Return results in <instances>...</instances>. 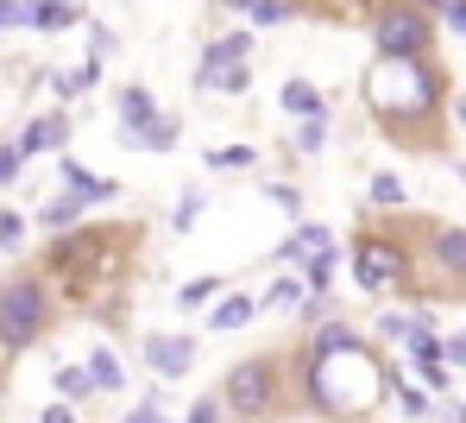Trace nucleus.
<instances>
[{"instance_id":"1","label":"nucleus","mask_w":466,"mask_h":423,"mask_svg":"<svg viewBox=\"0 0 466 423\" xmlns=\"http://www.w3.org/2000/svg\"><path fill=\"white\" fill-rule=\"evenodd\" d=\"M297 386L315 418H366L385 392L390 366L372 354V341H360V329H347L340 316H328L321 329H309L303 354H297Z\"/></svg>"},{"instance_id":"2","label":"nucleus","mask_w":466,"mask_h":423,"mask_svg":"<svg viewBox=\"0 0 466 423\" xmlns=\"http://www.w3.org/2000/svg\"><path fill=\"white\" fill-rule=\"evenodd\" d=\"M360 95H366L372 120L390 133V146H435L441 114H448V77L429 51H416V57H385L379 51Z\"/></svg>"},{"instance_id":"3","label":"nucleus","mask_w":466,"mask_h":423,"mask_svg":"<svg viewBox=\"0 0 466 423\" xmlns=\"http://www.w3.org/2000/svg\"><path fill=\"white\" fill-rule=\"evenodd\" d=\"M353 284L366 291V297H410V247L385 234V228H366L360 241H353Z\"/></svg>"},{"instance_id":"4","label":"nucleus","mask_w":466,"mask_h":423,"mask_svg":"<svg viewBox=\"0 0 466 423\" xmlns=\"http://www.w3.org/2000/svg\"><path fill=\"white\" fill-rule=\"evenodd\" d=\"M51 329V284L45 278H6L0 284V347L6 354H19V347H32V341Z\"/></svg>"},{"instance_id":"5","label":"nucleus","mask_w":466,"mask_h":423,"mask_svg":"<svg viewBox=\"0 0 466 423\" xmlns=\"http://www.w3.org/2000/svg\"><path fill=\"white\" fill-rule=\"evenodd\" d=\"M372 45H379L385 57L435 51V13L416 6V0H379V6H372Z\"/></svg>"},{"instance_id":"6","label":"nucleus","mask_w":466,"mask_h":423,"mask_svg":"<svg viewBox=\"0 0 466 423\" xmlns=\"http://www.w3.org/2000/svg\"><path fill=\"white\" fill-rule=\"evenodd\" d=\"M278 392H284V360H278V354L239 360L228 379H221L228 418H271V411H278Z\"/></svg>"},{"instance_id":"7","label":"nucleus","mask_w":466,"mask_h":423,"mask_svg":"<svg viewBox=\"0 0 466 423\" xmlns=\"http://www.w3.org/2000/svg\"><path fill=\"white\" fill-rule=\"evenodd\" d=\"M422 259L435 265V284H441V297H454L466 284V228H429V241H422Z\"/></svg>"},{"instance_id":"8","label":"nucleus","mask_w":466,"mask_h":423,"mask_svg":"<svg viewBox=\"0 0 466 423\" xmlns=\"http://www.w3.org/2000/svg\"><path fill=\"white\" fill-rule=\"evenodd\" d=\"M139 354H146V366H152L157 379H183V373H196V335H152Z\"/></svg>"},{"instance_id":"9","label":"nucleus","mask_w":466,"mask_h":423,"mask_svg":"<svg viewBox=\"0 0 466 423\" xmlns=\"http://www.w3.org/2000/svg\"><path fill=\"white\" fill-rule=\"evenodd\" d=\"M252 45H258V38H252L246 26H239V32H221V38H208V51L196 57V77H208V70H228V64H246V57H252Z\"/></svg>"},{"instance_id":"10","label":"nucleus","mask_w":466,"mask_h":423,"mask_svg":"<svg viewBox=\"0 0 466 423\" xmlns=\"http://www.w3.org/2000/svg\"><path fill=\"white\" fill-rule=\"evenodd\" d=\"M64 139H70V114H38V120L19 133V152H25V159H38V152H57Z\"/></svg>"},{"instance_id":"11","label":"nucleus","mask_w":466,"mask_h":423,"mask_svg":"<svg viewBox=\"0 0 466 423\" xmlns=\"http://www.w3.org/2000/svg\"><path fill=\"white\" fill-rule=\"evenodd\" d=\"M177 133H183V120L177 114H152L139 133H127L120 146H133V152H177Z\"/></svg>"},{"instance_id":"12","label":"nucleus","mask_w":466,"mask_h":423,"mask_svg":"<svg viewBox=\"0 0 466 423\" xmlns=\"http://www.w3.org/2000/svg\"><path fill=\"white\" fill-rule=\"evenodd\" d=\"M321 247H340V241H334V228H328V222H303V228L278 247V259H284V265H303V259L321 253Z\"/></svg>"},{"instance_id":"13","label":"nucleus","mask_w":466,"mask_h":423,"mask_svg":"<svg viewBox=\"0 0 466 423\" xmlns=\"http://www.w3.org/2000/svg\"><path fill=\"white\" fill-rule=\"evenodd\" d=\"M258 310H265L258 297H246V291H233V297H221V304L208 310V329H215V335H233V329H246V323H252Z\"/></svg>"},{"instance_id":"14","label":"nucleus","mask_w":466,"mask_h":423,"mask_svg":"<svg viewBox=\"0 0 466 423\" xmlns=\"http://www.w3.org/2000/svg\"><path fill=\"white\" fill-rule=\"evenodd\" d=\"M64 183H70V190H76L82 202H114V196H120V183H114V177H95V170H82L76 159H64Z\"/></svg>"},{"instance_id":"15","label":"nucleus","mask_w":466,"mask_h":423,"mask_svg":"<svg viewBox=\"0 0 466 423\" xmlns=\"http://www.w3.org/2000/svg\"><path fill=\"white\" fill-rule=\"evenodd\" d=\"M157 114V101H152V88H120V139H127V133H139V127H146V120H152Z\"/></svg>"},{"instance_id":"16","label":"nucleus","mask_w":466,"mask_h":423,"mask_svg":"<svg viewBox=\"0 0 466 423\" xmlns=\"http://www.w3.org/2000/svg\"><path fill=\"white\" fill-rule=\"evenodd\" d=\"M385 392H390V405H397L403 418H435V398H429V392H416V386H410L403 373H390Z\"/></svg>"},{"instance_id":"17","label":"nucleus","mask_w":466,"mask_h":423,"mask_svg":"<svg viewBox=\"0 0 466 423\" xmlns=\"http://www.w3.org/2000/svg\"><path fill=\"white\" fill-rule=\"evenodd\" d=\"M82 6L76 0H38L32 6V32H64V26H76Z\"/></svg>"},{"instance_id":"18","label":"nucleus","mask_w":466,"mask_h":423,"mask_svg":"<svg viewBox=\"0 0 466 423\" xmlns=\"http://www.w3.org/2000/svg\"><path fill=\"white\" fill-rule=\"evenodd\" d=\"M95 83H101V57H88L82 70H57V77H51V88H57V101H76V95H88Z\"/></svg>"},{"instance_id":"19","label":"nucleus","mask_w":466,"mask_h":423,"mask_svg":"<svg viewBox=\"0 0 466 423\" xmlns=\"http://www.w3.org/2000/svg\"><path fill=\"white\" fill-rule=\"evenodd\" d=\"M82 209H88V202H82L76 190H70V196H57V202H45V209H38V228L64 234V228H76V215H82Z\"/></svg>"},{"instance_id":"20","label":"nucleus","mask_w":466,"mask_h":423,"mask_svg":"<svg viewBox=\"0 0 466 423\" xmlns=\"http://www.w3.org/2000/svg\"><path fill=\"white\" fill-rule=\"evenodd\" d=\"M88 373H95L101 392H127V366L114 360V347H95V354H88Z\"/></svg>"},{"instance_id":"21","label":"nucleus","mask_w":466,"mask_h":423,"mask_svg":"<svg viewBox=\"0 0 466 423\" xmlns=\"http://www.w3.org/2000/svg\"><path fill=\"white\" fill-rule=\"evenodd\" d=\"M321 146H328V114H303V127L290 133V152L297 159H315Z\"/></svg>"},{"instance_id":"22","label":"nucleus","mask_w":466,"mask_h":423,"mask_svg":"<svg viewBox=\"0 0 466 423\" xmlns=\"http://www.w3.org/2000/svg\"><path fill=\"white\" fill-rule=\"evenodd\" d=\"M284 108H290L297 120H303V114H328L321 88H315V83H303V77H290V83H284Z\"/></svg>"},{"instance_id":"23","label":"nucleus","mask_w":466,"mask_h":423,"mask_svg":"<svg viewBox=\"0 0 466 423\" xmlns=\"http://www.w3.org/2000/svg\"><path fill=\"white\" fill-rule=\"evenodd\" d=\"M246 83H252V70H246V64H228V70L196 77V88H202V95H208V88H215V95H246Z\"/></svg>"},{"instance_id":"24","label":"nucleus","mask_w":466,"mask_h":423,"mask_svg":"<svg viewBox=\"0 0 466 423\" xmlns=\"http://www.w3.org/2000/svg\"><path fill=\"white\" fill-rule=\"evenodd\" d=\"M366 196H372V209H403V202H410V190H403L397 170H372V190H366Z\"/></svg>"},{"instance_id":"25","label":"nucleus","mask_w":466,"mask_h":423,"mask_svg":"<svg viewBox=\"0 0 466 423\" xmlns=\"http://www.w3.org/2000/svg\"><path fill=\"white\" fill-rule=\"evenodd\" d=\"M57 392H64L70 405H88L101 386H95V373H88V366H57Z\"/></svg>"},{"instance_id":"26","label":"nucleus","mask_w":466,"mask_h":423,"mask_svg":"<svg viewBox=\"0 0 466 423\" xmlns=\"http://www.w3.org/2000/svg\"><path fill=\"white\" fill-rule=\"evenodd\" d=\"M221 291H228V278H215V272H208V278H189V284L177 291V304H183V310H208Z\"/></svg>"},{"instance_id":"27","label":"nucleus","mask_w":466,"mask_h":423,"mask_svg":"<svg viewBox=\"0 0 466 423\" xmlns=\"http://www.w3.org/2000/svg\"><path fill=\"white\" fill-rule=\"evenodd\" d=\"M303 297H309V278H278V284H271L258 304H265V310H297Z\"/></svg>"},{"instance_id":"28","label":"nucleus","mask_w":466,"mask_h":423,"mask_svg":"<svg viewBox=\"0 0 466 423\" xmlns=\"http://www.w3.org/2000/svg\"><path fill=\"white\" fill-rule=\"evenodd\" d=\"M258 165V146H215L208 152V170H246Z\"/></svg>"},{"instance_id":"29","label":"nucleus","mask_w":466,"mask_h":423,"mask_svg":"<svg viewBox=\"0 0 466 423\" xmlns=\"http://www.w3.org/2000/svg\"><path fill=\"white\" fill-rule=\"evenodd\" d=\"M202 202H208V190H189V196L177 202V215H170V228H177V234H189V228H196V215H202Z\"/></svg>"},{"instance_id":"30","label":"nucleus","mask_w":466,"mask_h":423,"mask_svg":"<svg viewBox=\"0 0 466 423\" xmlns=\"http://www.w3.org/2000/svg\"><path fill=\"white\" fill-rule=\"evenodd\" d=\"M379 341H410V310H390V316H379Z\"/></svg>"},{"instance_id":"31","label":"nucleus","mask_w":466,"mask_h":423,"mask_svg":"<svg viewBox=\"0 0 466 423\" xmlns=\"http://www.w3.org/2000/svg\"><path fill=\"white\" fill-rule=\"evenodd\" d=\"M19 241H25V215L0 209V247H19Z\"/></svg>"},{"instance_id":"32","label":"nucleus","mask_w":466,"mask_h":423,"mask_svg":"<svg viewBox=\"0 0 466 423\" xmlns=\"http://www.w3.org/2000/svg\"><path fill=\"white\" fill-rule=\"evenodd\" d=\"M32 6L38 0H0V26H32Z\"/></svg>"},{"instance_id":"33","label":"nucleus","mask_w":466,"mask_h":423,"mask_svg":"<svg viewBox=\"0 0 466 423\" xmlns=\"http://www.w3.org/2000/svg\"><path fill=\"white\" fill-rule=\"evenodd\" d=\"M215 418H228V398H196L189 405V423H215Z\"/></svg>"},{"instance_id":"34","label":"nucleus","mask_w":466,"mask_h":423,"mask_svg":"<svg viewBox=\"0 0 466 423\" xmlns=\"http://www.w3.org/2000/svg\"><path fill=\"white\" fill-rule=\"evenodd\" d=\"M114 45H120V38H114L107 26H88V57H114Z\"/></svg>"},{"instance_id":"35","label":"nucleus","mask_w":466,"mask_h":423,"mask_svg":"<svg viewBox=\"0 0 466 423\" xmlns=\"http://www.w3.org/2000/svg\"><path fill=\"white\" fill-rule=\"evenodd\" d=\"M265 196H271V202H278V209H290V215H297V209H303V196H297V183H271V190H265Z\"/></svg>"},{"instance_id":"36","label":"nucleus","mask_w":466,"mask_h":423,"mask_svg":"<svg viewBox=\"0 0 466 423\" xmlns=\"http://www.w3.org/2000/svg\"><path fill=\"white\" fill-rule=\"evenodd\" d=\"M315 6H321V13H334V19H353L360 6H379V0H315Z\"/></svg>"},{"instance_id":"37","label":"nucleus","mask_w":466,"mask_h":423,"mask_svg":"<svg viewBox=\"0 0 466 423\" xmlns=\"http://www.w3.org/2000/svg\"><path fill=\"white\" fill-rule=\"evenodd\" d=\"M19 165H25V152H19V146H0V183H13Z\"/></svg>"},{"instance_id":"38","label":"nucleus","mask_w":466,"mask_h":423,"mask_svg":"<svg viewBox=\"0 0 466 423\" xmlns=\"http://www.w3.org/2000/svg\"><path fill=\"white\" fill-rule=\"evenodd\" d=\"M441 26H448V32H454V38H466V0H454V6H448V13H441Z\"/></svg>"},{"instance_id":"39","label":"nucleus","mask_w":466,"mask_h":423,"mask_svg":"<svg viewBox=\"0 0 466 423\" xmlns=\"http://www.w3.org/2000/svg\"><path fill=\"white\" fill-rule=\"evenodd\" d=\"M448 366L466 373V329H461V335H448Z\"/></svg>"},{"instance_id":"40","label":"nucleus","mask_w":466,"mask_h":423,"mask_svg":"<svg viewBox=\"0 0 466 423\" xmlns=\"http://www.w3.org/2000/svg\"><path fill=\"white\" fill-rule=\"evenodd\" d=\"M152 418H164V398H139L133 405V423H152Z\"/></svg>"},{"instance_id":"41","label":"nucleus","mask_w":466,"mask_h":423,"mask_svg":"<svg viewBox=\"0 0 466 423\" xmlns=\"http://www.w3.org/2000/svg\"><path fill=\"white\" fill-rule=\"evenodd\" d=\"M416 6H429V13H435V19H441V13H448V6H454V0H416Z\"/></svg>"},{"instance_id":"42","label":"nucleus","mask_w":466,"mask_h":423,"mask_svg":"<svg viewBox=\"0 0 466 423\" xmlns=\"http://www.w3.org/2000/svg\"><path fill=\"white\" fill-rule=\"evenodd\" d=\"M454 114H461V127H466V101H461V108H454Z\"/></svg>"},{"instance_id":"43","label":"nucleus","mask_w":466,"mask_h":423,"mask_svg":"<svg viewBox=\"0 0 466 423\" xmlns=\"http://www.w3.org/2000/svg\"><path fill=\"white\" fill-rule=\"evenodd\" d=\"M454 170H461V183H466V165H461V159H454Z\"/></svg>"}]
</instances>
